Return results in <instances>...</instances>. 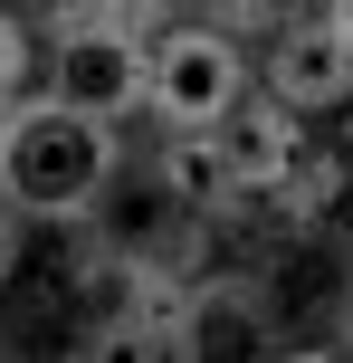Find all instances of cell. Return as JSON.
Wrapping results in <instances>:
<instances>
[{"label": "cell", "instance_id": "obj_15", "mask_svg": "<svg viewBox=\"0 0 353 363\" xmlns=\"http://www.w3.org/2000/svg\"><path fill=\"white\" fill-rule=\"evenodd\" d=\"M316 10H325V19H335V29L353 38V0H316Z\"/></svg>", "mask_w": 353, "mask_h": 363}, {"label": "cell", "instance_id": "obj_3", "mask_svg": "<svg viewBox=\"0 0 353 363\" xmlns=\"http://www.w3.org/2000/svg\"><path fill=\"white\" fill-rule=\"evenodd\" d=\"M248 96V57L220 19H182V29H153V96L144 106L163 125H229V106Z\"/></svg>", "mask_w": 353, "mask_h": 363}, {"label": "cell", "instance_id": "obj_14", "mask_svg": "<svg viewBox=\"0 0 353 363\" xmlns=\"http://www.w3.org/2000/svg\"><path fill=\"white\" fill-rule=\"evenodd\" d=\"M335 345L353 354V268H344V287H335Z\"/></svg>", "mask_w": 353, "mask_h": 363}, {"label": "cell", "instance_id": "obj_5", "mask_svg": "<svg viewBox=\"0 0 353 363\" xmlns=\"http://www.w3.org/2000/svg\"><path fill=\"white\" fill-rule=\"evenodd\" d=\"M258 86L287 96L296 115H335V106H353V38H344L325 10H296L277 38H267Z\"/></svg>", "mask_w": 353, "mask_h": 363}, {"label": "cell", "instance_id": "obj_10", "mask_svg": "<svg viewBox=\"0 0 353 363\" xmlns=\"http://www.w3.org/2000/svg\"><path fill=\"white\" fill-rule=\"evenodd\" d=\"M19 86H29V19L0 10V106H19Z\"/></svg>", "mask_w": 353, "mask_h": 363}, {"label": "cell", "instance_id": "obj_6", "mask_svg": "<svg viewBox=\"0 0 353 363\" xmlns=\"http://www.w3.org/2000/svg\"><path fill=\"white\" fill-rule=\"evenodd\" d=\"M220 144H229V163H239V201H287V182L306 172V115L287 106V96L248 86L239 106H229Z\"/></svg>", "mask_w": 353, "mask_h": 363}, {"label": "cell", "instance_id": "obj_13", "mask_svg": "<svg viewBox=\"0 0 353 363\" xmlns=\"http://www.w3.org/2000/svg\"><path fill=\"white\" fill-rule=\"evenodd\" d=\"M0 10H10V19H29V29H57L76 0H0Z\"/></svg>", "mask_w": 353, "mask_h": 363}, {"label": "cell", "instance_id": "obj_2", "mask_svg": "<svg viewBox=\"0 0 353 363\" xmlns=\"http://www.w3.org/2000/svg\"><path fill=\"white\" fill-rule=\"evenodd\" d=\"M48 96L105 115V125L144 115V96H153V38H144V19H125V10H67L57 38H48Z\"/></svg>", "mask_w": 353, "mask_h": 363}, {"label": "cell", "instance_id": "obj_12", "mask_svg": "<svg viewBox=\"0 0 353 363\" xmlns=\"http://www.w3.org/2000/svg\"><path fill=\"white\" fill-rule=\"evenodd\" d=\"M325 163H335L344 191H353V106H335V144H325Z\"/></svg>", "mask_w": 353, "mask_h": 363}, {"label": "cell", "instance_id": "obj_4", "mask_svg": "<svg viewBox=\"0 0 353 363\" xmlns=\"http://www.w3.org/2000/svg\"><path fill=\"white\" fill-rule=\"evenodd\" d=\"M182 220H191V201L172 191L153 163H115V182L96 191V211L76 220V230H86L96 249H115V258H144V268H163L172 239H182Z\"/></svg>", "mask_w": 353, "mask_h": 363}, {"label": "cell", "instance_id": "obj_9", "mask_svg": "<svg viewBox=\"0 0 353 363\" xmlns=\"http://www.w3.org/2000/svg\"><path fill=\"white\" fill-rule=\"evenodd\" d=\"M296 10H316V0H220V29H258V38H277Z\"/></svg>", "mask_w": 353, "mask_h": 363}, {"label": "cell", "instance_id": "obj_8", "mask_svg": "<svg viewBox=\"0 0 353 363\" xmlns=\"http://www.w3.org/2000/svg\"><path fill=\"white\" fill-rule=\"evenodd\" d=\"M153 172H163L172 191L191 201V211H210V201H239V163H229L220 125H163V144H153Z\"/></svg>", "mask_w": 353, "mask_h": 363}, {"label": "cell", "instance_id": "obj_11", "mask_svg": "<svg viewBox=\"0 0 353 363\" xmlns=\"http://www.w3.org/2000/svg\"><path fill=\"white\" fill-rule=\"evenodd\" d=\"M19 239H29V220H19L10 201H0V287H10V277H19Z\"/></svg>", "mask_w": 353, "mask_h": 363}, {"label": "cell", "instance_id": "obj_1", "mask_svg": "<svg viewBox=\"0 0 353 363\" xmlns=\"http://www.w3.org/2000/svg\"><path fill=\"white\" fill-rule=\"evenodd\" d=\"M115 163H125V125H105V115L67 106L48 86L29 106H0V201L19 220L76 230L96 211V191L115 182Z\"/></svg>", "mask_w": 353, "mask_h": 363}, {"label": "cell", "instance_id": "obj_7", "mask_svg": "<svg viewBox=\"0 0 353 363\" xmlns=\"http://www.w3.org/2000/svg\"><path fill=\"white\" fill-rule=\"evenodd\" d=\"M220 354H277V315L248 277H191L182 287V363H220Z\"/></svg>", "mask_w": 353, "mask_h": 363}]
</instances>
